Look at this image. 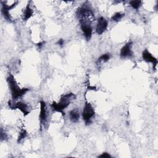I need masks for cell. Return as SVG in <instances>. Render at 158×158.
I'll use <instances>...</instances> for the list:
<instances>
[{
	"mask_svg": "<svg viewBox=\"0 0 158 158\" xmlns=\"http://www.w3.org/2000/svg\"><path fill=\"white\" fill-rule=\"evenodd\" d=\"M77 96L73 93H69L65 94H63L59 102L53 101L51 105V109L57 112L60 113L63 116H65L64 110L70 104V103L75 100Z\"/></svg>",
	"mask_w": 158,
	"mask_h": 158,
	"instance_id": "cell-1",
	"label": "cell"
},
{
	"mask_svg": "<svg viewBox=\"0 0 158 158\" xmlns=\"http://www.w3.org/2000/svg\"><path fill=\"white\" fill-rule=\"evenodd\" d=\"M6 81L8 85L9 90L10 91L12 98L13 100H16L18 98L23 96L27 91H29V89L27 88H21L19 86L14 76L10 73L8 74L6 78Z\"/></svg>",
	"mask_w": 158,
	"mask_h": 158,
	"instance_id": "cell-2",
	"label": "cell"
},
{
	"mask_svg": "<svg viewBox=\"0 0 158 158\" xmlns=\"http://www.w3.org/2000/svg\"><path fill=\"white\" fill-rule=\"evenodd\" d=\"M76 16L78 20H92L94 19V12L89 6V4H83L81 6L79 7L76 11Z\"/></svg>",
	"mask_w": 158,
	"mask_h": 158,
	"instance_id": "cell-3",
	"label": "cell"
},
{
	"mask_svg": "<svg viewBox=\"0 0 158 158\" xmlns=\"http://www.w3.org/2000/svg\"><path fill=\"white\" fill-rule=\"evenodd\" d=\"M94 115L95 110L94 107L89 102L86 101L82 110L81 117L86 125H89L91 123L92 119L94 117Z\"/></svg>",
	"mask_w": 158,
	"mask_h": 158,
	"instance_id": "cell-4",
	"label": "cell"
},
{
	"mask_svg": "<svg viewBox=\"0 0 158 158\" xmlns=\"http://www.w3.org/2000/svg\"><path fill=\"white\" fill-rule=\"evenodd\" d=\"M80 24V28L83 36L87 41H89L93 33V28L91 25L92 21L89 20H82L79 21Z\"/></svg>",
	"mask_w": 158,
	"mask_h": 158,
	"instance_id": "cell-5",
	"label": "cell"
},
{
	"mask_svg": "<svg viewBox=\"0 0 158 158\" xmlns=\"http://www.w3.org/2000/svg\"><path fill=\"white\" fill-rule=\"evenodd\" d=\"M8 106H9V107L11 109H19L22 112L24 116L28 115L30 112L28 106L25 102H23L22 101H19L17 102H12V101L9 100L8 101Z\"/></svg>",
	"mask_w": 158,
	"mask_h": 158,
	"instance_id": "cell-6",
	"label": "cell"
},
{
	"mask_svg": "<svg viewBox=\"0 0 158 158\" xmlns=\"http://www.w3.org/2000/svg\"><path fill=\"white\" fill-rule=\"evenodd\" d=\"M40 111L39 115V120L40 124V130L42 131L43 127H45L48 120V112L46 104L44 101H40Z\"/></svg>",
	"mask_w": 158,
	"mask_h": 158,
	"instance_id": "cell-7",
	"label": "cell"
},
{
	"mask_svg": "<svg viewBox=\"0 0 158 158\" xmlns=\"http://www.w3.org/2000/svg\"><path fill=\"white\" fill-rule=\"evenodd\" d=\"M18 2L16 1L14 2L11 5H7L5 3L4 1H1V14L4 18L8 22H12V19L10 16V14L9 13V11L12 9H13L17 4Z\"/></svg>",
	"mask_w": 158,
	"mask_h": 158,
	"instance_id": "cell-8",
	"label": "cell"
},
{
	"mask_svg": "<svg viewBox=\"0 0 158 158\" xmlns=\"http://www.w3.org/2000/svg\"><path fill=\"white\" fill-rule=\"evenodd\" d=\"M108 27V22L104 17H100L97 20L96 25V33L101 35L103 34L107 30Z\"/></svg>",
	"mask_w": 158,
	"mask_h": 158,
	"instance_id": "cell-9",
	"label": "cell"
},
{
	"mask_svg": "<svg viewBox=\"0 0 158 158\" xmlns=\"http://www.w3.org/2000/svg\"><path fill=\"white\" fill-rule=\"evenodd\" d=\"M133 43L131 41L127 43L120 49V56L121 58H129L131 57L133 52L131 50Z\"/></svg>",
	"mask_w": 158,
	"mask_h": 158,
	"instance_id": "cell-10",
	"label": "cell"
},
{
	"mask_svg": "<svg viewBox=\"0 0 158 158\" xmlns=\"http://www.w3.org/2000/svg\"><path fill=\"white\" fill-rule=\"evenodd\" d=\"M142 59L146 62L152 64L154 69H156L157 64V59L147 49H145L142 52Z\"/></svg>",
	"mask_w": 158,
	"mask_h": 158,
	"instance_id": "cell-11",
	"label": "cell"
},
{
	"mask_svg": "<svg viewBox=\"0 0 158 158\" xmlns=\"http://www.w3.org/2000/svg\"><path fill=\"white\" fill-rule=\"evenodd\" d=\"M80 112L77 109H73L69 112V117L70 120L72 123H77L80 118Z\"/></svg>",
	"mask_w": 158,
	"mask_h": 158,
	"instance_id": "cell-12",
	"label": "cell"
},
{
	"mask_svg": "<svg viewBox=\"0 0 158 158\" xmlns=\"http://www.w3.org/2000/svg\"><path fill=\"white\" fill-rule=\"evenodd\" d=\"M33 14V10L31 7L30 5V2L27 5L25 9H24L23 13V21H27L29 19H30Z\"/></svg>",
	"mask_w": 158,
	"mask_h": 158,
	"instance_id": "cell-13",
	"label": "cell"
},
{
	"mask_svg": "<svg viewBox=\"0 0 158 158\" xmlns=\"http://www.w3.org/2000/svg\"><path fill=\"white\" fill-rule=\"evenodd\" d=\"M125 14L123 13H121L120 12H115V14H114L111 17H110V20L112 21H114V22H119L121 20V19L124 17Z\"/></svg>",
	"mask_w": 158,
	"mask_h": 158,
	"instance_id": "cell-14",
	"label": "cell"
},
{
	"mask_svg": "<svg viewBox=\"0 0 158 158\" xmlns=\"http://www.w3.org/2000/svg\"><path fill=\"white\" fill-rule=\"evenodd\" d=\"M27 136V131L25 128H22L17 138V143H20Z\"/></svg>",
	"mask_w": 158,
	"mask_h": 158,
	"instance_id": "cell-15",
	"label": "cell"
},
{
	"mask_svg": "<svg viewBox=\"0 0 158 158\" xmlns=\"http://www.w3.org/2000/svg\"><path fill=\"white\" fill-rule=\"evenodd\" d=\"M129 4L130 5V6L135 9L136 10H138L139 7L141 6L142 4V1L140 0H136V1H131L129 2Z\"/></svg>",
	"mask_w": 158,
	"mask_h": 158,
	"instance_id": "cell-16",
	"label": "cell"
},
{
	"mask_svg": "<svg viewBox=\"0 0 158 158\" xmlns=\"http://www.w3.org/2000/svg\"><path fill=\"white\" fill-rule=\"evenodd\" d=\"M110 55L109 53L103 54L98 59V62L99 63L106 62L110 59Z\"/></svg>",
	"mask_w": 158,
	"mask_h": 158,
	"instance_id": "cell-17",
	"label": "cell"
},
{
	"mask_svg": "<svg viewBox=\"0 0 158 158\" xmlns=\"http://www.w3.org/2000/svg\"><path fill=\"white\" fill-rule=\"evenodd\" d=\"M7 139V135L4 131V130L1 128V140L4 141V140H6Z\"/></svg>",
	"mask_w": 158,
	"mask_h": 158,
	"instance_id": "cell-18",
	"label": "cell"
},
{
	"mask_svg": "<svg viewBox=\"0 0 158 158\" xmlns=\"http://www.w3.org/2000/svg\"><path fill=\"white\" fill-rule=\"evenodd\" d=\"M98 157H100V158H111L112 156L109 153H108L107 152H104L98 156Z\"/></svg>",
	"mask_w": 158,
	"mask_h": 158,
	"instance_id": "cell-19",
	"label": "cell"
},
{
	"mask_svg": "<svg viewBox=\"0 0 158 158\" xmlns=\"http://www.w3.org/2000/svg\"><path fill=\"white\" fill-rule=\"evenodd\" d=\"M57 45H59V46H63L64 44V40L62 38H60L57 40V41L56 43Z\"/></svg>",
	"mask_w": 158,
	"mask_h": 158,
	"instance_id": "cell-20",
	"label": "cell"
},
{
	"mask_svg": "<svg viewBox=\"0 0 158 158\" xmlns=\"http://www.w3.org/2000/svg\"><path fill=\"white\" fill-rule=\"evenodd\" d=\"M45 41H41V42H39V43H36V46L39 48V49H41L43 46V45L45 44Z\"/></svg>",
	"mask_w": 158,
	"mask_h": 158,
	"instance_id": "cell-21",
	"label": "cell"
}]
</instances>
